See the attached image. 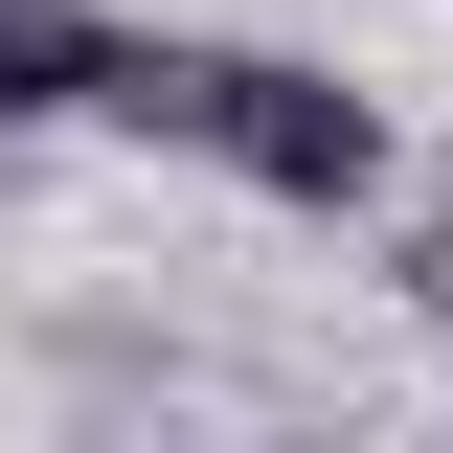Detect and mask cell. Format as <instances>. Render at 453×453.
Returning <instances> with one entry per match:
<instances>
[{
    "label": "cell",
    "mask_w": 453,
    "mask_h": 453,
    "mask_svg": "<svg viewBox=\"0 0 453 453\" xmlns=\"http://www.w3.org/2000/svg\"><path fill=\"white\" fill-rule=\"evenodd\" d=\"M91 113L113 136H204V159L273 181V204H363V181H386V113L318 91V68H250V46H91Z\"/></svg>",
    "instance_id": "6da1fadb"
},
{
    "label": "cell",
    "mask_w": 453,
    "mask_h": 453,
    "mask_svg": "<svg viewBox=\"0 0 453 453\" xmlns=\"http://www.w3.org/2000/svg\"><path fill=\"white\" fill-rule=\"evenodd\" d=\"M91 46H113V23H68V0H0V113H91Z\"/></svg>",
    "instance_id": "7a4b0ae2"
}]
</instances>
